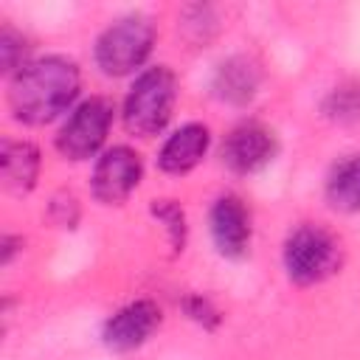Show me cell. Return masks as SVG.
Here are the masks:
<instances>
[{
	"label": "cell",
	"mask_w": 360,
	"mask_h": 360,
	"mask_svg": "<svg viewBox=\"0 0 360 360\" xmlns=\"http://www.w3.org/2000/svg\"><path fill=\"white\" fill-rule=\"evenodd\" d=\"M79 93V70L62 56L22 65L8 84V107L25 124H48L62 115Z\"/></svg>",
	"instance_id": "cell-1"
},
{
	"label": "cell",
	"mask_w": 360,
	"mask_h": 360,
	"mask_svg": "<svg viewBox=\"0 0 360 360\" xmlns=\"http://www.w3.org/2000/svg\"><path fill=\"white\" fill-rule=\"evenodd\" d=\"M177 98V82L174 73L163 65L143 70L124 104V124L132 135L149 138L166 127L172 118V107Z\"/></svg>",
	"instance_id": "cell-2"
},
{
	"label": "cell",
	"mask_w": 360,
	"mask_h": 360,
	"mask_svg": "<svg viewBox=\"0 0 360 360\" xmlns=\"http://www.w3.org/2000/svg\"><path fill=\"white\" fill-rule=\"evenodd\" d=\"M155 42V25L135 14L110 25L96 45V62L107 76H124L143 65Z\"/></svg>",
	"instance_id": "cell-3"
},
{
	"label": "cell",
	"mask_w": 360,
	"mask_h": 360,
	"mask_svg": "<svg viewBox=\"0 0 360 360\" xmlns=\"http://www.w3.org/2000/svg\"><path fill=\"white\" fill-rule=\"evenodd\" d=\"M340 262V248L335 236L321 225H301L290 233L284 245V267L292 281L315 284L335 273Z\"/></svg>",
	"instance_id": "cell-4"
},
{
	"label": "cell",
	"mask_w": 360,
	"mask_h": 360,
	"mask_svg": "<svg viewBox=\"0 0 360 360\" xmlns=\"http://www.w3.org/2000/svg\"><path fill=\"white\" fill-rule=\"evenodd\" d=\"M112 124V101L104 96H93L82 101L73 115L62 124L56 135V149L70 160H84L98 152Z\"/></svg>",
	"instance_id": "cell-5"
},
{
	"label": "cell",
	"mask_w": 360,
	"mask_h": 360,
	"mask_svg": "<svg viewBox=\"0 0 360 360\" xmlns=\"http://www.w3.org/2000/svg\"><path fill=\"white\" fill-rule=\"evenodd\" d=\"M141 180V158L129 146H112L107 149L93 172V194L101 202H121L129 197V191Z\"/></svg>",
	"instance_id": "cell-6"
},
{
	"label": "cell",
	"mask_w": 360,
	"mask_h": 360,
	"mask_svg": "<svg viewBox=\"0 0 360 360\" xmlns=\"http://www.w3.org/2000/svg\"><path fill=\"white\" fill-rule=\"evenodd\" d=\"M276 155V138L267 127L262 124H239L236 129L228 132L225 143H222V160L228 169L239 172V174H250L259 172L262 166H267Z\"/></svg>",
	"instance_id": "cell-7"
},
{
	"label": "cell",
	"mask_w": 360,
	"mask_h": 360,
	"mask_svg": "<svg viewBox=\"0 0 360 360\" xmlns=\"http://www.w3.org/2000/svg\"><path fill=\"white\" fill-rule=\"evenodd\" d=\"M160 321V309L152 301H132L121 307L104 326V343L115 352L141 346Z\"/></svg>",
	"instance_id": "cell-8"
},
{
	"label": "cell",
	"mask_w": 360,
	"mask_h": 360,
	"mask_svg": "<svg viewBox=\"0 0 360 360\" xmlns=\"http://www.w3.org/2000/svg\"><path fill=\"white\" fill-rule=\"evenodd\" d=\"M211 236L219 253L242 256L250 242V217L239 197H219L211 208Z\"/></svg>",
	"instance_id": "cell-9"
},
{
	"label": "cell",
	"mask_w": 360,
	"mask_h": 360,
	"mask_svg": "<svg viewBox=\"0 0 360 360\" xmlns=\"http://www.w3.org/2000/svg\"><path fill=\"white\" fill-rule=\"evenodd\" d=\"M205 149H208V129L202 124H186L163 143L158 163L169 174H183L202 160Z\"/></svg>",
	"instance_id": "cell-10"
},
{
	"label": "cell",
	"mask_w": 360,
	"mask_h": 360,
	"mask_svg": "<svg viewBox=\"0 0 360 360\" xmlns=\"http://www.w3.org/2000/svg\"><path fill=\"white\" fill-rule=\"evenodd\" d=\"M0 169H3V186L14 194H25L37 183L39 152L25 141H3Z\"/></svg>",
	"instance_id": "cell-11"
},
{
	"label": "cell",
	"mask_w": 360,
	"mask_h": 360,
	"mask_svg": "<svg viewBox=\"0 0 360 360\" xmlns=\"http://www.w3.org/2000/svg\"><path fill=\"white\" fill-rule=\"evenodd\" d=\"M256 84H259V68L245 56L228 59L217 70V79H214V87H217L219 98L233 101V104H245L256 93Z\"/></svg>",
	"instance_id": "cell-12"
},
{
	"label": "cell",
	"mask_w": 360,
	"mask_h": 360,
	"mask_svg": "<svg viewBox=\"0 0 360 360\" xmlns=\"http://www.w3.org/2000/svg\"><path fill=\"white\" fill-rule=\"evenodd\" d=\"M326 200L338 211H360V155H349L332 169L326 180Z\"/></svg>",
	"instance_id": "cell-13"
},
{
	"label": "cell",
	"mask_w": 360,
	"mask_h": 360,
	"mask_svg": "<svg viewBox=\"0 0 360 360\" xmlns=\"http://www.w3.org/2000/svg\"><path fill=\"white\" fill-rule=\"evenodd\" d=\"M326 112L332 118H340V121H352V118H360V87H340L329 96L326 101Z\"/></svg>",
	"instance_id": "cell-14"
},
{
	"label": "cell",
	"mask_w": 360,
	"mask_h": 360,
	"mask_svg": "<svg viewBox=\"0 0 360 360\" xmlns=\"http://www.w3.org/2000/svg\"><path fill=\"white\" fill-rule=\"evenodd\" d=\"M25 53V45H22V37H17L11 28H6L0 34V59H3V70H14L17 62L22 59Z\"/></svg>",
	"instance_id": "cell-15"
},
{
	"label": "cell",
	"mask_w": 360,
	"mask_h": 360,
	"mask_svg": "<svg viewBox=\"0 0 360 360\" xmlns=\"http://www.w3.org/2000/svg\"><path fill=\"white\" fill-rule=\"evenodd\" d=\"M155 214H158L160 219H166V222H169L172 245H174V248H180V245H183V211H180L177 205H172L169 200H163V202H158V205H155Z\"/></svg>",
	"instance_id": "cell-16"
}]
</instances>
